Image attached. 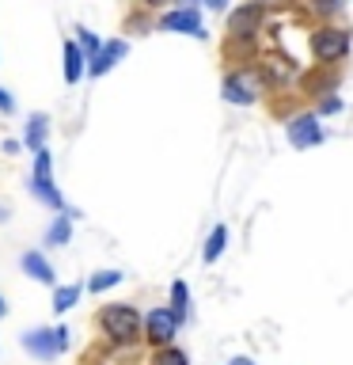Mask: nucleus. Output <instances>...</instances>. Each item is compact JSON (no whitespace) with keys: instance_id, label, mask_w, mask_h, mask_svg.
<instances>
[{"instance_id":"nucleus-1","label":"nucleus","mask_w":353,"mask_h":365,"mask_svg":"<svg viewBox=\"0 0 353 365\" xmlns=\"http://www.w3.org/2000/svg\"><path fill=\"white\" fill-rule=\"evenodd\" d=\"M95 331H99L107 354H130V350L141 346V308L130 304V301L99 304Z\"/></svg>"},{"instance_id":"nucleus-2","label":"nucleus","mask_w":353,"mask_h":365,"mask_svg":"<svg viewBox=\"0 0 353 365\" xmlns=\"http://www.w3.org/2000/svg\"><path fill=\"white\" fill-rule=\"evenodd\" d=\"M179 319L175 312H171L167 304H156V308H148V312H141V342L148 350H159V346H171L179 335Z\"/></svg>"},{"instance_id":"nucleus-3","label":"nucleus","mask_w":353,"mask_h":365,"mask_svg":"<svg viewBox=\"0 0 353 365\" xmlns=\"http://www.w3.org/2000/svg\"><path fill=\"white\" fill-rule=\"evenodd\" d=\"M262 88H266V84H262L258 68L239 65V68H232V73L224 76L221 96H224V103H232V107H251V103H258Z\"/></svg>"},{"instance_id":"nucleus-4","label":"nucleus","mask_w":353,"mask_h":365,"mask_svg":"<svg viewBox=\"0 0 353 365\" xmlns=\"http://www.w3.org/2000/svg\"><path fill=\"white\" fill-rule=\"evenodd\" d=\"M262 19H266V11H262L255 0L228 11V50H236V46H243V50H247V46L258 38Z\"/></svg>"},{"instance_id":"nucleus-5","label":"nucleus","mask_w":353,"mask_h":365,"mask_svg":"<svg viewBox=\"0 0 353 365\" xmlns=\"http://www.w3.org/2000/svg\"><path fill=\"white\" fill-rule=\"evenodd\" d=\"M156 31L164 34H190V38H205V23H201V8H167L156 16Z\"/></svg>"},{"instance_id":"nucleus-6","label":"nucleus","mask_w":353,"mask_h":365,"mask_svg":"<svg viewBox=\"0 0 353 365\" xmlns=\"http://www.w3.org/2000/svg\"><path fill=\"white\" fill-rule=\"evenodd\" d=\"M19 346L34 361H57L61 358V346H57V331L53 327H27L19 335Z\"/></svg>"},{"instance_id":"nucleus-7","label":"nucleus","mask_w":353,"mask_h":365,"mask_svg":"<svg viewBox=\"0 0 353 365\" xmlns=\"http://www.w3.org/2000/svg\"><path fill=\"white\" fill-rule=\"evenodd\" d=\"M80 217H84V213H80L76 205H65V210L57 213L50 225H46V232H42V247H50V251L68 247V244H73V225L80 221Z\"/></svg>"},{"instance_id":"nucleus-8","label":"nucleus","mask_w":353,"mask_h":365,"mask_svg":"<svg viewBox=\"0 0 353 365\" xmlns=\"http://www.w3.org/2000/svg\"><path fill=\"white\" fill-rule=\"evenodd\" d=\"M349 50V31L342 27H323L312 34V53L319 61H338V57H346Z\"/></svg>"},{"instance_id":"nucleus-9","label":"nucleus","mask_w":353,"mask_h":365,"mask_svg":"<svg viewBox=\"0 0 353 365\" xmlns=\"http://www.w3.org/2000/svg\"><path fill=\"white\" fill-rule=\"evenodd\" d=\"M19 270L27 274L31 282H38V285H57V270H53V262H50V255H46L42 247H31V251H23L19 255Z\"/></svg>"},{"instance_id":"nucleus-10","label":"nucleus","mask_w":353,"mask_h":365,"mask_svg":"<svg viewBox=\"0 0 353 365\" xmlns=\"http://www.w3.org/2000/svg\"><path fill=\"white\" fill-rule=\"evenodd\" d=\"M125 53H130V42H125V38H102V50L88 61V76L114 73V65L125 61Z\"/></svg>"},{"instance_id":"nucleus-11","label":"nucleus","mask_w":353,"mask_h":365,"mask_svg":"<svg viewBox=\"0 0 353 365\" xmlns=\"http://www.w3.org/2000/svg\"><path fill=\"white\" fill-rule=\"evenodd\" d=\"M61 76H65L68 88H76L80 80L88 76V57H84V50H80L73 38L61 42Z\"/></svg>"},{"instance_id":"nucleus-12","label":"nucleus","mask_w":353,"mask_h":365,"mask_svg":"<svg viewBox=\"0 0 353 365\" xmlns=\"http://www.w3.org/2000/svg\"><path fill=\"white\" fill-rule=\"evenodd\" d=\"M23 148L27 153H38V148H50V114H42V110H34L27 114V122H23Z\"/></svg>"},{"instance_id":"nucleus-13","label":"nucleus","mask_w":353,"mask_h":365,"mask_svg":"<svg viewBox=\"0 0 353 365\" xmlns=\"http://www.w3.org/2000/svg\"><path fill=\"white\" fill-rule=\"evenodd\" d=\"M323 141V125H319L315 114H300V118L289 122V145L293 148H312Z\"/></svg>"},{"instance_id":"nucleus-14","label":"nucleus","mask_w":353,"mask_h":365,"mask_svg":"<svg viewBox=\"0 0 353 365\" xmlns=\"http://www.w3.org/2000/svg\"><path fill=\"white\" fill-rule=\"evenodd\" d=\"M27 194L34 202H42L46 210H53V213H61L65 210V194H61V187L53 182V175H46V179H27Z\"/></svg>"},{"instance_id":"nucleus-15","label":"nucleus","mask_w":353,"mask_h":365,"mask_svg":"<svg viewBox=\"0 0 353 365\" xmlns=\"http://www.w3.org/2000/svg\"><path fill=\"white\" fill-rule=\"evenodd\" d=\"M258 76H262V84H285V80H293L296 76V65L289 61V57H281V53H270L266 61H262V68H258Z\"/></svg>"},{"instance_id":"nucleus-16","label":"nucleus","mask_w":353,"mask_h":365,"mask_svg":"<svg viewBox=\"0 0 353 365\" xmlns=\"http://www.w3.org/2000/svg\"><path fill=\"white\" fill-rule=\"evenodd\" d=\"M80 297H84V285L80 282H65V285H53V301H50V308L57 316H68L73 308L80 304Z\"/></svg>"},{"instance_id":"nucleus-17","label":"nucleus","mask_w":353,"mask_h":365,"mask_svg":"<svg viewBox=\"0 0 353 365\" xmlns=\"http://www.w3.org/2000/svg\"><path fill=\"white\" fill-rule=\"evenodd\" d=\"M125 282V274L122 270H95L91 278L84 282V289L91 297H102V293H110V289H118V285Z\"/></svg>"},{"instance_id":"nucleus-18","label":"nucleus","mask_w":353,"mask_h":365,"mask_svg":"<svg viewBox=\"0 0 353 365\" xmlns=\"http://www.w3.org/2000/svg\"><path fill=\"white\" fill-rule=\"evenodd\" d=\"M167 308L175 312L179 324H186V316H190V285H186V282H171V289H167Z\"/></svg>"},{"instance_id":"nucleus-19","label":"nucleus","mask_w":353,"mask_h":365,"mask_svg":"<svg viewBox=\"0 0 353 365\" xmlns=\"http://www.w3.org/2000/svg\"><path fill=\"white\" fill-rule=\"evenodd\" d=\"M68 38H73V42L80 46V50H84V57H88V61H91V57H95V53L102 50V34H95L91 27H84V23H76Z\"/></svg>"},{"instance_id":"nucleus-20","label":"nucleus","mask_w":353,"mask_h":365,"mask_svg":"<svg viewBox=\"0 0 353 365\" xmlns=\"http://www.w3.org/2000/svg\"><path fill=\"white\" fill-rule=\"evenodd\" d=\"M224 247H228V228L216 225L213 232H209V240H205V247H201V259L205 262H216V259L224 255Z\"/></svg>"},{"instance_id":"nucleus-21","label":"nucleus","mask_w":353,"mask_h":365,"mask_svg":"<svg viewBox=\"0 0 353 365\" xmlns=\"http://www.w3.org/2000/svg\"><path fill=\"white\" fill-rule=\"evenodd\" d=\"M148 365H190V358H186V350L182 346H159V350H152L148 354Z\"/></svg>"},{"instance_id":"nucleus-22","label":"nucleus","mask_w":353,"mask_h":365,"mask_svg":"<svg viewBox=\"0 0 353 365\" xmlns=\"http://www.w3.org/2000/svg\"><path fill=\"white\" fill-rule=\"evenodd\" d=\"M125 31L130 34H152L156 31V16H148L144 8H133L130 16H125Z\"/></svg>"},{"instance_id":"nucleus-23","label":"nucleus","mask_w":353,"mask_h":365,"mask_svg":"<svg viewBox=\"0 0 353 365\" xmlns=\"http://www.w3.org/2000/svg\"><path fill=\"white\" fill-rule=\"evenodd\" d=\"M31 175H34V179L53 175V153H50V148H38V153H31Z\"/></svg>"},{"instance_id":"nucleus-24","label":"nucleus","mask_w":353,"mask_h":365,"mask_svg":"<svg viewBox=\"0 0 353 365\" xmlns=\"http://www.w3.org/2000/svg\"><path fill=\"white\" fill-rule=\"evenodd\" d=\"M19 110V103H16V96H11V91L0 84V114H4V118H11V114Z\"/></svg>"},{"instance_id":"nucleus-25","label":"nucleus","mask_w":353,"mask_h":365,"mask_svg":"<svg viewBox=\"0 0 353 365\" xmlns=\"http://www.w3.org/2000/svg\"><path fill=\"white\" fill-rule=\"evenodd\" d=\"M53 331H57V346H61V354H68V350H73V327H68V324H53Z\"/></svg>"},{"instance_id":"nucleus-26","label":"nucleus","mask_w":353,"mask_h":365,"mask_svg":"<svg viewBox=\"0 0 353 365\" xmlns=\"http://www.w3.org/2000/svg\"><path fill=\"white\" fill-rule=\"evenodd\" d=\"M137 8H144L148 16H159V11L175 8V0H137Z\"/></svg>"},{"instance_id":"nucleus-27","label":"nucleus","mask_w":353,"mask_h":365,"mask_svg":"<svg viewBox=\"0 0 353 365\" xmlns=\"http://www.w3.org/2000/svg\"><path fill=\"white\" fill-rule=\"evenodd\" d=\"M342 4H346V0H312V8L319 16H334V11H342Z\"/></svg>"},{"instance_id":"nucleus-28","label":"nucleus","mask_w":353,"mask_h":365,"mask_svg":"<svg viewBox=\"0 0 353 365\" xmlns=\"http://www.w3.org/2000/svg\"><path fill=\"white\" fill-rule=\"evenodd\" d=\"M0 153H4V156H11V160H16V156L23 153V141H19V137H4V145H0Z\"/></svg>"},{"instance_id":"nucleus-29","label":"nucleus","mask_w":353,"mask_h":365,"mask_svg":"<svg viewBox=\"0 0 353 365\" xmlns=\"http://www.w3.org/2000/svg\"><path fill=\"white\" fill-rule=\"evenodd\" d=\"M255 4L266 11V8H285V4H293V0H255Z\"/></svg>"},{"instance_id":"nucleus-30","label":"nucleus","mask_w":353,"mask_h":365,"mask_svg":"<svg viewBox=\"0 0 353 365\" xmlns=\"http://www.w3.org/2000/svg\"><path fill=\"white\" fill-rule=\"evenodd\" d=\"M338 107H342V99H338V96H327V99H323V110H327V114H334Z\"/></svg>"},{"instance_id":"nucleus-31","label":"nucleus","mask_w":353,"mask_h":365,"mask_svg":"<svg viewBox=\"0 0 353 365\" xmlns=\"http://www.w3.org/2000/svg\"><path fill=\"white\" fill-rule=\"evenodd\" d=\"M201 4L209 8V11H224V8H228V0H201Z\"/></svg>"},{"instance_id":"nucleus-32","label":"nucleus","mask_w":353,"mask_h":365,"mask_svg":"<svg viewBox=\"0 0 353 365\" xmlns=\"http://www.w3.org/2000/svg\"><path fill=\"white\" fill-rule=\"evenodd\" d=\"M175 8H201V0H175Z\"/></svg>"},{"instance_id":"nucleus-33","label":"nucleus","mask_w":353,"mask_h":365,"mask_svg":"<svg viewBox=\"0 0 353 365\" xmlns=\"http://www.w3.org/2000/svg\"><path fill=\"white\" fill-rule=\"evenodd\" d=\"M11 221V210H8V205H0V225H8Z\"/></svg>"},{"instance_id":"nucleus-34","label":"nucleus","mask_w":353,"mask_h":365,"mask_svg":"<svg viewBox=\"0 0 353 365\" xmlns=\"http://www.w3.org/2000/svg\"><path fill=\"white\" fill-rule=\"evenodd\" d=\"M228 365H255V361H251V358H232Z\"/></svg>"},{"instance_id":"nucleus-35","label":"nucleus","mask_w":353,"mask_h":365,"mask_svg":"<svg viewBox=\"0 0 353 365\" xmlns=\"http://www.w3.org/2000/svg\"><path fill=\"white\" fill-rule=\"evenodd\" d=\"M4 316H8V301L0 297V319H4Z\"/></svg>"},{"instance_id":"nucleus-36","label":"nucleus","mask_w":353,"mask_h":365,"mask_svg":"<svg viewBox=\"0 0 353 365\" xmlns=\"http://www.w3.org/2000/svg\"><path fill=\"white\" fill-rule=\"evenodd\" d=\"M99 365H102V361H99Z\"/></svg>"}]
</instances>
